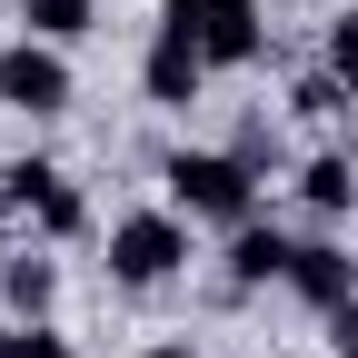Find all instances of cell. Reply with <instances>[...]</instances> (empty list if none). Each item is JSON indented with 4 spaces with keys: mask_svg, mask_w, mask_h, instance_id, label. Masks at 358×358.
I'll use <instances>...</instances> for the list:
<instances>
[{
    "mask_svg": "<svg viewBox=\"0 0 358 358\" xmlns=\"http://www.w3.org/2000/svg\"><path fill=\"white\" fill-rule=\"evenodd\" d=\"M0 338H10V358H70V338L40 329V319H30V329H0Z\"/></svg>",
    "mask_w": 358,
    "mask_h": 358,
    "instance_id": "4fadbf2b",
    "label": "cell"
},
{
    "mask_svg": "<svg viewBox=\"0 0 358 358\" xmlns=\"http://www.w3.org/2000/svg\"><path fill=\"white\" fill-rule=\"evenodd\" d=\"M299 199L319 209V219H338V209H358V159H348V150H319V159L299 169Z\"/></svg>",
    "mask_w": 358,
    "mask_h": 358,
    "instance_id": "ba28073f",
    "label": "cell"
},
{
    "mask_svg": "<svg viewBox=\"0 0 358 358\" xmlns=\"http://www.w3.org/2000/svg\"><path fill=\"white\" fill-rule=\"evenodd\" d=\"M289 289H299L308 308H348V299H358V259H348L338 239H299V259H289Z\"/></svg>",
    "mask_w": 358,
    "mask_h": 358,
    "instance_id": "8992f818",
    "label": "cell"
},
{
    "mask_svg": "<svg viewBox=\"0 0 358 358\" xmlns=\"http://www.w3.org/2000/svg\"><path fill=\"white\" fill-rule=\"evenodd\" d=\"M140 80H150V100H169V110H189L199 100V80H209V50L189 30H169L159 20V40H150V60H140Z\"/></svg>",
    "mask_w": 358,
    "mask_h": 358,
    "instance_id": "5b68a950",
    "label": "cell"
},
{
    "mask_svg": "<svg viewBox=\"0 0 358 358\" xmlns=\"http://www.w3.org/2000/svg\"><path fill=\"white\" fill-rule=\"evenodd\" d=\"M289 259H299V239H279V229H229V289H259V279H289Z\"/></svg>",
    "mask_w": 358,
    "mask_h": 358,
    "instance_id": "52a82bcc",
    "label": "cell"
},
{
    "mask_svg": "<svg viewBox=\"0 0 358 358\" xmlns=\"http://www.w3.org/2000/svg\"><path fill=\"white\" fill-rule=\"evenodd\" d=\"M348 100H358V90H348V80H338V70H308V80H299V90H289V110H299V120H338V110H348Z\"/></svg>",
    "mask_w": 358,
    "mask_h": 358,
    "instance_id": "8fae6325",
    "label": "cell"
},
{
    "mask_svg": "<svg viewBox=\"0 0 358 358\" xmlns=\"http://www.w3.org/2000/svg\"><path fill=\"white\" fill-rule=\"evenodd\" d=\"M159 20H169V30H189L199 50H209V70H239V60H259V50H268L259 0H169Z\"/></svg>",
    "mask_w": 358,
    "mask_h": 358,
    "instance_id": "3957f363",
    "label": "cell"
},
{
    "mask_svg": "<svg viewBox=\"0 0 358 358\" xmlns=\"http://www.w3.org/2000/svg\"><path fill=\"white\" fill-rule=\"evenodd\" d=\"M329 70L358 90V10H348V20H329Z\"/></svg>",
    "mask_w": 358,
    "mask_h": 358,
    "instance_id": "5bb4252c",
    "label": "cell"
},
{
    "mask_svg": "<svg viewBox=\"0 0 358 358\" xmlns=\"http://www.w3.org/2000/svg\"><path fill=\"white\" fill-rule=\"evenodd\" d=\"M159 179H169V209L179 219H219V229H249L259 219V169L239 150H179Z\"/></svg>",
    "mask_w": 358,
    "mask_h": 358,
    "instance_id": "6da1fadb",
    "label": "cell"
},
{
    "mask_svg": "<svg viewBox=\"0 0 358 358\" xmlns=\"http://www.w3.org/2000/svg\"><path fill=\"white\" fill-rule=\"evenodd\" d=\"M329 348H338V358H358V299H348V308H329Z\"/></svg>",
    "mask_w": 358,
    "mask_h": 358,
    "instance_id": "9a60e30c",
    "label": "cell"
},
{
    "mask_svg": "<svg viewBox=\"0 0 358 358\" xmlns=\"http://www.w3.org/2000/svg\"><path fill=\"white\" fill-rule=\"evenodd\" d=\"M140 358H189V348H140Z\"/></svg>",
    "mask_w": 358,
    "mask_h": 358,
    "instance_id": "2e32d148",
    "label": "cell"
},
{
    "mask_svg": "<svg viewBox=\"0 0 358 358\" xmlns=\"http://www.w3.org/2000/svg\"><path fill=\"white\" fill-rule=\"evenodd\" d=\"M20 20H30V40H80L100 20V0H20Z\"/></svg>",
    "mask_w": 358,
    "mask_h": 358,
    "instance_id": "9c48e42d",
    "label": "cell"
},
{
    "mask_svg": "<svg viewBox=\"0 0 358 358\" xmlns=\"http://www.w3.org/2000/svg\"><path fill=\"white\" fill-rule=\"evenodd\" d=\"M0 110H30V120H50L70 110V60H60V40H10L0 50Z\"/></svg>",
    "mask_w": 358,
    "mask_h": 358,
    "instance_id": "277c9868",
    "label": "cell"
},
{
    "mask_svg": "<svg viewBox=\"0 0 358 358\" xmlns=\"http://www.w3.org/2000/svg\"><path fill=\"white\" fill-rule=\"evenodd\" d=\"M0 289H10L20 319H40V308H50V289H60V268H50V259H10V268H0Z\"/></svg>",
    "mask_w": 358,
    "mask_h": 358,
    "instance_id": "30bf717a",
    "label": "cell"
},
{
    "mask_svg": "<svg viewBox=\"0 0 358 358\" xmlns=\"http://www.w3.org/2000/svg\"><path fill=\"white\" fill-rule=\"evenodd\" d=\"M179 259H189V219H179V209H129L110 229V279L120 289H159Z\"/></svg>",
    "mask_w": 358,
    "mask_h": 358,
    "instance_id": "7a4b0ae2",
    "label": "cell"
},
{
    "mask_svg": "<svg viewBox=\"0 0 358 358\" xmlns=\"http://www.w3.org/2000/svg\"><path fill=\"white\" fill-rule=\"evenodd\" d=\"M0 358H10V338H0Z\"/></svg>",
    "mask_w": 358,
    "mask_h": 358,
    "instance_id": "e0dca14e",
    "label": "cell"
},
{
    "mask_svg": "<svg viewBox=\"0 0 358 358\" xmlns=\"http://www.w3.org/2000/svg\"><path fill=\"white\" fill-rule=\"evenodd\" d=\"M30 219H40V229H50V239H80V229H90V199L70 189V179H50V199H40Z\"/></svg>",
    "mask_w": 358,
    "mask_h": 358,
    "instance_id": "7c38bea8",
    "label": "cell"
}]
</instances>
